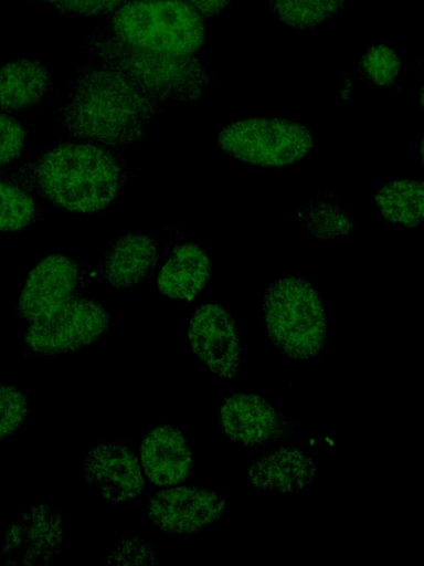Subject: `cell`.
<instances>
[{"label":"cell","instance_id":"1","mask_svg":"<svg viewBox=\"0 0 424 566\" xmlns=\"http://www.w3.org/2000/svg\"><path fill=\"white\" fill-rule=\"evenodd\" d=\"M161 103L117 67L96 61L76 72L56 118L71 136L115 148L141 140Z\"/></svg>","mask_w":424,"mask_h":566},{"label":"cell","instance_id":"2","mask_svg":"<svg viewBox=\"0 0 424 566\" xmlns=\"http://www.w3.org/2000/svg\"><path fill=\"white\" fill-rule=\"evenodd\" d=\"M28 185L65 211L87 214L109 206L125 188L129 170L114 149L87 142H63L23 168Z\"/></svg>","mask_w":424,"mask_h":566},{"label":"cell","instance_id":"3","mask_svg":"<svg viewBox=\"0 0 424 566\" xmlns=\"http://www.w3.org/2000/svg\"><path fill=\"white\" fill-rule=\"evenodd\" d=\"M84 48L97 61L117 67L161 102H194L203 96L209 85L210 75L193 54L136 48L106 31L89 34Z\"/></svg>","mask_w":424,"mask_h":566},{"label":"cell","instance_id":"4","mask_svg":"<svg viewBox=\"0 0 424 566\" xmlns=\"http://www.w3.org/2000/svg\"><path fill=\"white\" fill-rule=\"evenodd\" d=\"M264 322L272 344L286 357L307 360L328 342V317L320 294L308 281L286 275L264 293Z\"/></svg>","mask_w":424,"mask_h":566},{"label":"cell","instance_id":"5","mask_svg":"<svg viewBox=\"0 0 424 566\" xmlns=\"http://www.w3.org/2000/svg\"><path fill=\"white\" fill-rule=\"evenodd\" d=\"M204 18L186 0H132L114 12L109 32L136 48L194 54L206 41Z\"/></svg>","mask_w":424,"mask_h":566},{"label":"cell","instance_id":"6","mask_svg":"<svg viewBox=\"0 0 424 566\" xmlns=\"http://www.w3.org/2000/svg\"><path fill=\"white\" fill-rule=\"evenodd\" d=\"M218 145L235 160L282 168L309 155L314 137L307 126L293 119L252 117L222 128Z\"/></svg>","mask_w":424,"mask_h":566},{"label":"cell","instance_id":"7","mask_svg":"<svg viewBox=\"0 0 424 566\" xmlns=\"http://www.w3.org/2000/svg\"><path fill=\"white\" fill-rule=\"evenodd\" d=\"M110 325L102 304L77 294L28 322L25 349L35 357L76 352L105 336Z\"/></svg>","mask_w":424,"mask_h":566},{"label":"cell","instance_id":"8","mask_svg":"<svg viewBox=\"0 0 424 566\" xmlns=\"http://www.w3.org/2000/svg\"><path fill=\"white\" fill-rule=\"evenodd\" d=\"M222 432L232 441L262 447L287 440L296 433L292 422L266 398L247 392L227 396L219 408Z\"/></svg>","mask_w":424,"mask_h":566},{"label":"cell","instance_id":"9","mask_svg":"<svg viewBox=\"0 0 424 566\" xmlns=\"http://www.w3.org/2000/svg\"><path fill=\"white\" fill-rule=\"evenodd\" d=\"M225 509V500L211 489L178 486L153 494L147 504V516L166 533L186 535L218 521Z\"/></svg>","mask_w":424,"mask_h":566},{"label":"cell","instance_id":"10","mask_svg":"<svg viewBox=\"0 0 424 566\" xmlns=\"http://www.w3.org/2000/svg\"><path fill=\"white\" fill-rule=\"evenodd\" d=\"M188 339L194 354L218 376L231 379L240 371V336L231 314L221 305L205 303L195 310Z\"/></svg>","mask_w":424,"mask_h":566},{"label":"cell","instance_id":"11","mask_svg":"<svg viewBox=\"0 0 424 566\" xmlns=\"http://www.w3.org/2000/svg\"><path fill=\"white\" fill-rule=\"evenodd\" d=\"M63 541V517L49 504H34L12 522L2 555L9 565H45L54 560Z\"/></svg>","mask_w":424,"mask_h":566},{"label":"cell","instance_id":"12","mask_svg":"<svg viewBox=\"0 0 424 566\" xmlns=\"http://www.w3.org/2000/svg\"><path fill=\"white\" fill-rule=\"evenodd\" d=\"M85 284L86 274L78 262L60 253L49 254L29 273L17 314L28 323L77 295Z\"/></svg>","mask_w":424,"mask_h":566},{"label":"cell","instance_id":"13","mask_svg":"<svg viewBox=\"0 0 424 566\" xmlns=\"http://www.w3.org/2000/svg\"><path fill=\"white\" fill-rule=\"evenodd\" d=\"M86 482L106 500L125 502L137 497L145 479L135 453L121 442H99L84 459Z\"/></svg>","mask_w":424,"mask_h":566},{"label":"cell","instance_id":"14","mask_svg":"<svg viewBox=\"0 0 424 566\" xmlns=\"http://www.w3.org/2000/svg\"><path fill=\"white\" fill-rule=\"evenodd\" d=\"M139 453L146 475L159 486L184 481L194 468L187 437L169 423L152 428L142 439Z\"/></svg>","mask_w":424,"mask_h":566},{"label":"cell","instance_id":"15","mask_svg":"<svg viewBox=\"0 0 424 566\" xmlns=\"http://www.w3.org/2000/svg\"><path fill=\"white\" fill-rule=\"evenodd\" d=\"M158 259L159 247L152 237L128 233L106 249L97 265V273L106 284L126 289L151 276Z\"/></svg>","mask_w":424,"mask_h":566},{"label":"cell","instance_id":"16","mask_svg":"<svg viewBox=\"0 0 424 566\" xmlns=\"http://www.w3.org/2000/svg\"><path fill=\"white\" fill-rule=\"evenodd\" d=\"M317 476L318 469L311 457L292 446L263 453L247 471L252 486L285 494L299 492Z\"/></svg>","mask_w":424,"mask_h":566},{"label":"cell","instance_id":"17","mask_svg":"<svg viewBox=\"0 0 424 566\" xmlns=\"http://www.w3.org/2000/svg\"><path fill=\"white\" fill-rule=\"evenodd\" d=\"M212 263L201 248L193 243L177 247L160 268L157 284L170 298L192 301L205 287Z\"/></svg>","mask_w":424,"mask_h":566},{"label":"cell","instance_id":"18","mask_svg":"<svg viewBox=\"0 0 424 566\" xmlns=\"http://www.w3.org/2000/svg\"><path fill=\"white\" fill-rule=\"evenodd\" d=\"M52 87L49 67L35 60L0 66V111L22 112L41 103Z\"/></svg>","mask_w":424,"mask_h":566},{"label":"cell","instance_id":"19","mask_svg":"<svg viewBox=\"0 0 424 566\" xmlns=\"http://www.w3.org/2000/svg\"><path fill=\"white\" fill-rule=\"evenodd\" d=\"M374 201L384 220L417 227L424 217V185L421 180H393L382 185Z\"/></svg>","mask_w":424,"mask_h":566},{"label":"cell","instance_id":"20","mask_svg":"<svg viewBox=\"0 0 424 566\" xmlns=\"http://www.w3.org/2000/svg\"><path fill=\"white\" fill-rule=\"evenodd\" d=\"M285 24L295 29H312L336 15L349 0H266Z\"/></svg>","mask_w":424,"mask_h":566},{"label":"cell","instance_id":"21","mask_svg":"<svg viewBox=\"0 0 424 566\" xmlns=\"http://www.w3.org/2000/svg\"><path fill=\"white\" fill-rule=\"evenodd\" d=\"M38 217L34 197L18 185L0 180V231H17Z\"/></svg>","mask_w":424,"mask_h":566},{"label":"cell","instance_id":"22","mask_svg":"<svg viewBox=\"0 0 424 566\" xmlns=\"http://www.w3.org/2000/svg\"><path fill=\"white\" fill-rule=\"evenodd\" d=\"M301 214L309 232L321 240L346 235L353 230V221L344 210L326 201H311Z\"/></svg>","mask_w":424,"mask_h":566},{"label":"cell","instance_id":"23","mask_svg":"<svg viewBox=\"0 0 424 566\" xmlns=\"http://www.w3.org/2000/svg\"><path fill=\"white\" fill-rule=\"evenodd\" d=\"M361 67L367 77L377 85L390 86L400 74L401 60L391 48L378 45L364 54Z\"/></svg>","mask_w":424,"mask_h":566},{"label":"cell","instance_id":"24","mask_svg":"<svg viewBox=\"0 0 424 566\" xmlns=\"http://www.w3.org/2000/svg\"><path fill=\"white\" fill-rule=\"evenodd\" d=\"M28 413V397L12 385L0 384V440L12 434Z\"/></svg>","mask_w":424,"mask_h":566},{"label":"cell","instance_id":"25","mask_svg":"<svg viewBox=\"0 0 424 566\" xmlns=\"http://www.w3.org/2000/svg\"><path fill=\"white\" fill-rule=\"evenodd\" d=\"M26 146V132L17 119L0 114V167L20 159Z\"/></svg>","mask_w":424,"mask_h":566},{"label":"cell","instance_id":"26","mask_svg":"<svg viewBox=\"0 0 424 566\" xmlns=\"http://www.w3.org/2000/svg\"><path fill=\"white\" fill-rule=\"evenodd\" d=\"M57 11L81 17L104 15L117 9L121 0H36Z\"/></svg>","mask_w":424,"mask_h":566},{"label":"cell","instance_id":"27","mask_svg":"<svg viewBox=\"0 0 424 566\" xmlns=\"http://www.w3.org/2000/svg\"><path fill=\"white\" fill-rule=\"evenodd\" d=\"M153 551L137 538L123 539L109 554L105 564H156Z\"/></svg>","mask_w":424,"mask_h":566},{"label":"cell","instance_id":"28","mask_svg":"<svg viewBox=\"0 0 424 566\" xmlns=\"http://www.w3.org/2000/svg\"><path fill=\"white\" fill-rule=\"evenodd\" d=\"M203 17H212L219 13L230 0H186Z\"/></svg>","mask_w":424,"mask_h":566}]
</instances>
